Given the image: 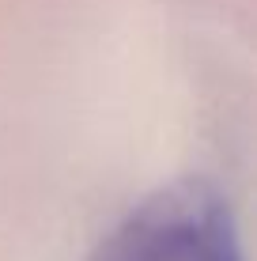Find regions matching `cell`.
<instances>
[{
	"mask_svg": "<svg viewBox=\"0 0 257 261\" xmlns=\"http://www.w3.org/2000/svg\"><path fill=\"white\" fill-rule=\"evenodd\" d=\"M91 261H246L231 201L205 178H178L132 208Z\"/></svg>",
	"mask_w": 257,
	"mask_h": 261,
	"instance_id": "1",
	"label": "cell"
}]
</instances>
